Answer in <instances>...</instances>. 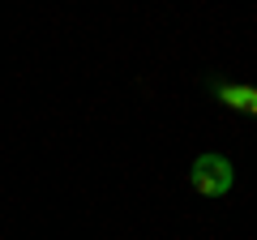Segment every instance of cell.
Instances as JSON below:
<instances>
[{
    "label": "cell",
    "mask_w": 257,
    "mask_h": 240,
    "mask_svg": "<svg viewBox=\"0 0 257 240\" xmlns=\"http://www.w3.org/2000/svg\"><path fill=\"white\" fill-rule=\"evenodd\" d=\"M189 189L202 202H223V197H231V189H236V163H231L223 150H202V155L189 163Z\"/></svg>",
    "instance_id": "1"
},
{
    "label": "cell",
    "mask_w": 257,
    "mask_h": 240,
    "mask_svg": "<svg viewBox=\"0 0 257 240\" xmlns=\"http://www.w3.org/2000/svg\"><path fill=\"white\" fill-rule=\"evenodd\" d=\"M202 90L210 94L219 107L257 120V86L253 82H240V77H227V73H206L202 77Z\"/></svg>",
    "instance_id": "2"
}]
</instances>
